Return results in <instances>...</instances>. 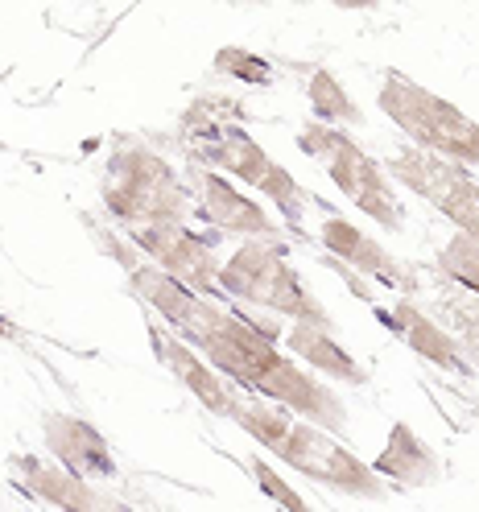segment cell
Returning a JSON list of instances; mask_svg holds the SVG:
<instances>
[{"label": "cell", "mask_w": 479, "mask_h": 512, "mask_svg": "<svg viewBox=\"0 0 479 512\" xmlns=\"http://www.w3.org/2000/svg\"><path fill=\"white\" fill-rule=\"evenodd\" d=\"M372 471L380 479H393V484H401V488H430V484H438L442 463L418 438V430L405 426V422H393L385 446H380V455L372 459Z\"/></svg>", "instance_id": "obj_16"}, {"label": "cell", "mask_w": 479, "mask_h": 512, "mask_svg": "<svg viewBox=\"0 0 479 512\" xmlns=\"http://www.w3.org/2000/svg\"><path fill=\"white\" fill-rule=\"evenodd\" d=\"M215 71L219 75H232L240 83H257V87H269L273 83V67H269V62L261 54H252V50H240V46L215 50Z\"/></svg>", "instance_id": "obj_21"}, {"label": "cell", "mask_w": 479, "mask_h": 512, "mask_svg": "<svg viewBox=\"0 0 479 512\" xmlns=\"http://www.w3.org/2000/svg\"><path fill=\"white\" fill-rule=\"evenodd\" d=\"M232 422L252 438L261 442L265 451L281 463H290L298 475L314 479V484H327L339 496H360V500H385L389 488L368 463H360L347 446L318 430L310 422H294L290 409L273 405V401H236Z\"/></svg>", "instance_id": "obj_3"}, {"label": "cell", "mask_w": 479, "mask_h": 512, "mask_svg": "<svg viewBox=\"0 0 479 512\" xmlns=\"http://www.w3.org/2000/svg\"><path fill=\"white\" fill-rule=\"evenodd\" d=\"M186 343L195 347L219 376L244 384V389H252L257 397H273V405L302 413V422L327 430V434L347 430V405L339 401V393L318 380L310 368L281 356L277 343L252 323V318L232 314L215 302L207 323Z\"/></svg>", "instance_id": "obj_1"}, {"label": "cell", "mask_w": 479, "mask_h": 512, "mask_svg": "<svg viewBox=\"0 0 479 512\" xmlns=\"http://www.w3.org/2000/svg\"><path fill=\"white\" fill-rule=\"evenodd\" d=\"M9 467L21 479V488L34 492L54 512H137V508L124 504L120 496H108L104 488L87 484V479H75V475H67L62 467L42 463L34 455H13Z\"/></svg>", "instance_id": "obj_12"}, {"label": "cell", "mask_w": 479, "mask_h": 512, "mask_svg": "<svg viewBox=\"0 0 479 512\" xmlns=\"http://www.w3.org/2000/svg\"><path fill=\"white\" fill-rule=\"evenodd\" d=\"M281 339H285V347H290L306 368L323 372V376H331L339 384H368V368L351 356L347 347H339V339L331 331L294 323L290 331H281Z\"/></svg>", "instance_id": "obj_17"}, {"label": "cell", "mask_w": 479, "mask_h": 512, "mask_svg": "<svg viewBox=\"0 0 479 512\" xmlns=\"http://www.w3.org/2000/svg\"><path fill=\"white\" fill-rule=\"evenodd\" d=\"M236 120V104H228L223 95H199L190 112L182 116V141L195 157V166L207 170H223L240 182H248L252 190H261L265 199H273V207L285 215V223L298 232L302 228V211L314 199L310 190L298 186V178L285 170L281 162L257 145V137L244 133Z\"/></svg>", "instance_id": "obj_2"}, {"label": "cell", "mask_w": 479, "mask_h": 512, "mask_svg": "<svg viewBox=\"0 0 479 512\" xmlns=\"http://www.w3.org/2000/svg\"><path fill=\"white\" fill-rule=\"evenodd\" d=\"M376 108L422 153L446 157V162L459 166H479V120L434 95L430 87L405 79L401 71H385L376 91Z\"/></svg>", "instance_id": "obj_6"}, {"label": "cell", "mask_w": 479, "mask_h": 512, "mask_svg": "<svg viewBox=\"0 0 479 512\" xmlns=\"http://www.w3.org/2000/svg\"><path fill=\"white\" fill-rule=\"evenodd\" d=\"M438 269L479 298V240L475 236L455 232L451 240H446L442 252H438Z\"/></svg>", "instance_id": "obj_19"}, {"label": "cell", "mask_w": 479, "mask_h": 512, "mask_svg": "<svg viewBox=\"0 0 479 512\" xmlns=\"http://www.w3.org/2000/svg\"><path fill=\"white\" fill-rule=\"evenodd\" d=\"M219 290H223V298H240L248 306H261L269 314L290 318V323L335 331L323 302L310 294V285L298 277V269L285 261V244L244 240L228 261L219 265Z\"/></svg>", "instance_id": "obj_5"}, {"label": "cell", "mask_w": 479, "mask_h": 512, "mask_svg": "<svg viewBox=\"0 0 479 512\" xmlns=\"http://www.w3.org/2000/svg\"><path fill=\"white\" fill-rule=\"evenodd\" d=\"M149 339H153V347H157V356L166 360V368L190 389V397H195L207 413H215V418H232V409H236L232 389L223 384V376L199 356L195 347L182 343V339H178L170 327H162V323L149 327Z\"/></svg>", "instance_id": "obj_14"}, {"label": "cell", "mask_w": 479, "mask_h": 512, "mask_svg": "<svg viewBox=\"0 0 479 512\" xmlns=\"http://www.w3.org/2000/svg\"><path fill=\"white\" fill-rule=\"evenodd\" d=\"M244 463H248V475L257 479V488H261V492H265L281 512H314V508H310V500H306V496H298L290 484H285L281 471H277L269 459L252 455V459H244Z\"/></svg>", "instance_id": "obj_20"}, {"label": "cell", "mask_w": 479, "mask_h": 512, "mask_svg": "<svg viewBox=\"0 0 479 512\" xmlns=\"http://www.w3.org/2000/svg\"><path fill=\"white\" fill-rule=\"evenodd\" d=\"M376 318H380V323H385L409 351H418L422 360H430V364H438V368H446V372H467L459 343L446 335V331L434 323V318H426L409 298H401V302L389 306V310L376 306Z\"/></svg>", "instance_id": "obj_15"}, {"label": "cell", "mask_w": 479, "mask_h": 512, "mask_svg": "<svg viewBox=\"0 0 479 512\" xmlns=\"http://www.w3.org/2000/svg\"><path fill=\"white\" fill-rule=\"evenodd\" d=\"M133 248L141 256H149V261L170 273L178 285H186L190 294L199 298H223L219 290V261L211 252V240L190 232L186 223H166V228H141L133 232Z\"/></svg>", "instance_id": "obj_9"}, {"label": "cell", "mask_w": 479, "mask_h": 512, "mask_svg": "<svg viewBox=\"0 0 479 512\" xmlns=\"http://www.w3.org/2000/svg\"><path fill=\"white\" fill-rule=\"evenodd\" d=\"M0 335H13V327L5 323V318H0Z\"/></svg>", "instance_id": "obj_22"}, {"label": "cell", "mask_w": 479, "mask_h": 512, "mask_svg": "<svg viewBox=\"0 0 479 512\" xmlns=\"http://www.w3.org/2000/svg\"><path fill=\"white\" fill-rule=\"evenodd\" d=\"M385 174H393L418 199H426L438 215L451 219L463 236L479 240V182L471 178L467 166L422 153V149H401Z\"/></svg>", "instance_id": "obj_8"}, {"label": "cell", "mask_w": 479, "mask_h": 512, "mask_svg": "<svg viewBox=\"0 0 479 512\" xmlns=\"http://www.w3.org/2000/svg\"><path fill=\"white\" fill-rule=\"evenodd\" d=\"M42 438H46V451L54 455V463L67 475L87 479V484L116 479V455H112L108 438L91 422L75 418V413H46Z\"/></svg>", "instance_id": "obj_11"}, {"label": "cell", "mask_w": 479, "mask_h": 512, "mask_svg": "<svg viewBox=\"0 0 479 512\" xmlns=\"http://www.w3.org/2000/svg\"><path fill=\"white\" fill-rule=\"evenodd\" d=\"M306 100L318 116V124H331V128H360L364 124V112L360 104L351 100V91L327 71V67H318L306 83Z\"/></svg>", "instance_id": "obj_18"}, {"label": "cell", "mask_w": 479, "mask_h": 512, "mask_svg": "<svg viewBox=\"0 0 479 512\" xmlns=\"http://www.w3.org/2000/svg\"><path fill=\"white\" fill-rule=\"evenodd\" d=\"M298 149L327 170V178L343 190V199H351V207H360L385 232L401 228V199H397L385 166H380L376 157H368L364 145L351 133L310 120L298 128Z\"/></svg>", "instance_id": "obj_7"}, {"label": "cell", "mask_w": 479, "mask_h": 512, "mask_svg": "<svg viewBox=\"0 0 479 512\" xmlns=\"http://www.w3.org/2000/svg\"><path fill=\"white\" fill-rule=\"evenodd\" d=\"M318 240L327 244V252L335 256L339 265H351V269H360L364 277L389 285V290H405L409 294V285H413L409 269L397 261L385 244H376L368 232H360L356 223H347L339 215H327L323 228H318Z\"/></svg>", "instance_id": "obj_13"}, {"label": "cell", "mask_w": 479, "mask_h": 512, "mask_svg": "<svg viewBox=\"0 0 479 512\" xmlns=\"http://www.w3.org/2000/svg\"><path fill=\"white\" fill-rule=\"evenodd\" d=\"M104 207L129 223L133 232L141 228H166V223H186L190 215V195L174 166L162 153H153L149 145L124 141L104 170Z\"/></svg>", "instance_id": "obj_4"}, {"label": "cell", "mask_w": 479, "mask_h": 512, "mask_svg": "<svg viewBox=\"0 0 479 512\" xmlns=\"http://www.w3.org/2000/svg\"><path fill=\"white\" fill-rule=\"evenodd\" d=\"M186 182H190V190H195V199H199V215L211 223L215 232L244 236V240H265V244H285L277 236L273 215L257 199H248L240 186H232L223 174H215L207 166H190Z\"/></svg>", "instance_id": "obj_10"}, {"label": "cell", "mask_w": 479, "mask_h": 512, "mask_svg": "<svg viewBox=\"0 0 479 512\" xmlns=\"http://www.w3.org/2000/svg\"><path fill=\"white\" fill-rule=\"evenodd\" d=\"M50 512H54V508H50Z\"/></svg>", "instance_id": "obj_23"}]
</instances>
